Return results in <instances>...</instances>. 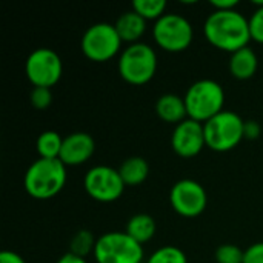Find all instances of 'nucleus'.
I'll use <instances>...</instances> for the list:
<instances>
[{
	"label": "nucleus",
	"mask_w": 263,
	"mask_h": 263,
	"mask_svg": "<svg viewBox=\"0 0 263 263\" xmlns=\"http://www.w3.org/2000/svg\"><path fill=\"white\" fill-rule=\"evenodd\" d=\"M203 34L213 46L231 54L248 46L251 40L250 22L236 9L213 11L205 20Z\"/></svg>",
	"instance_id": "f257e3e1"
},
{
	"label": "nucleus",
	"mask_w": 263,
	"mask_h": 263,
	"mask_svg": "<svg viewBox=\"0 0 263 263\" xmlns=\"http://www.w3.org/2000/svg\"><path fill=\"white\" fill-rule=\"evenodd\" d=\"M66 183V165L60 159L35 160L25 173V190L37 200L57 196Z\"/></svg>",
	"instance_id": "f03ea898"
},
{
	"label": "nucleus",
	"mask_w": 263,
	"mask_h": 263,
	"mask_svg": "<svg viewBox=\"0 0 263 263\" xmlns=\"http://www.w3.org/2000/svg\"><path fill=\"white\" fill-rule=\"evenodd\" d=\"M225 103V91L223 88L210 79L194 82L186 94H185V105L188 119L196 122L205 123L219 112L223 111Z\"/></svg>",
	"instance_id": "7ed1b4c3"
},
{
	"label": "nucleus",
	"mask_w": 263,
	"mask_h": 263,
	"mask_svg": "<svg viewBox=\"0 0 263 263\" xmlns=\"http://www.w3.org/2000/svg\"><path fill=\"white\" fill-rule=\"evenodd\" d=\"M206 146L217 153L234 149L245 137V122L233 111H222L203 123Z\"/></svg>",
	"instance_id": "20e7f679"
},
{
	"label": "nucleus",
	"mask_w": 263,
	"mask_h": 263,
	"mask_svg": "<svg viewBox=\"0 0 263 263\" xmlns=\"http://www.w3.org/2000/svg\"><path fill=\"white\" fill-rule=\"evenodd\" d=\"M157 71L156 51L146 43L129 45L119 59V74L131 85L148 83Z\"/></svg>",
	"instance_id": "39448f33"
},
{
	"label": "nucleus",
	"mask_w": 263,
	"mask_h": 263,
	"mask_svg": "<svg viewBox=\"0 0 263 263\" xmlns=\"http://www.w3.org/2000/svg\"><path fill=\"white\" fill-rule=\"evenodd\" d=\"M92 254L97 263H140L143 248L126 233L114 231L97 239Z\"/></svg>",
	"instance_id": "423d86ee"
},
{
	"label": "nucleus",
	"mask_w": 263,
	"mask_h": 263,
	"mask_svg": "<svg viewBox=\"0 0 263 263\" xmlns=\"http://www.w3.org/2000/svg\"><path fill=\"white\" fill-rule=\"evenodd\" d=\"M122 45L116 26L106 22L91 25L80 42L82 52L92 62H106L112 59Z\"/></svg>",
	"instance_id": "0eeeda50"
},
{
	"label": "nucleus",
	"mask_w": 263,
	"mask_h": 263,
	"mask_svg": "<svg viewBox=\"0 0 263 263\" xmlns=\"http://www.w3.org/2000/svg\"><path fill=\"white\" fill-rule=\"evenodd\" d=\"M156 43L168 52H182L193 42V26L183 15L165 14L153 28Z\"/></svg>",
	"instance_id": "6e6552de"
},
{
	"label": "nucleus",
	"mask_w": 263,
	"mask_h": 263,
	"mask_svg": "<svg viewBox=\"0 0 263 263\" xmlns=\"http://www.w3.org/2000/svg\"><path fill=\"white\" fill-rule=\"evenodd\" d=\"M25 72L34 86L51 88L62 77V59L49 48H39L28 55L25 62Z\"/></svg>",
	"instance_id": "1a4fd4ad"
},
{
	"label": "nucleus",
	"mask_w": 263,
	"mask_h": 263,
	"mask_svg": "<svg viewBox=\"0 0 263 263\" xmlns=\"http://www.w3.org/2000/svg\"><path fill=\"white\" fill-rule=\"evenodd\" d=\"M83 185L89 197L102 203L117 200L125 190V183L120 177L119 170H114L106 165L91 168L85 176Z\"/></svg>",
	"instance_id": "9d476101"
},
{
	"label": "nucleus",
	"mask_w": 263,
	"mask_h": 263,
	"mask_svg": "<svg viewBox=\"0 0 263 263\" xmlns=\"http://www.w3.org/2000/svg\"><path fill=\"white\" fill-rule=\"evenodd\" d=\"M170 200L177 214L183 217H197L205 211L208 197L199 182L183 179L171 188Z\"/></svg>",
	"instance_id": "9b49d317"
},
{
	"label": "nucleus",
	"mask_w": 263,
	"mask_h": 263,
	"mask_svg": "<svg viewBox=\"0 0 263 263\" xmlns=\"http://www.w3.org/2000/svg\"><path fill=\"white\" fill-rule=\"evenodd\" d=\"M205 145L206 140L203 123L193 119H185L182 123L176 125L171 137V146L177 156L185 159L196 157L197 154H200Z\"/></svg>",
	"instance_id": "f8f14e48"
},
{
	"label": "nucleus",
	"mask_w": 263,
	"mask_h": 263,
	"mask_svg": "<svg viewBox=\"0 0 263 263\" xmlns=\"http://www.w3.org/2000/svg\"><path fill=\"white\" fill-rule=\"evenodd\" d=\"M96 149V142L88 133H72L63 139L60 160L65 165L77 166L91 159Z\"/></svg>",
	"instance_id": "ddd939ff"
},
{
	"label": "nucleus",
	"mask_w": 263,
	"mask_h": 263,
	"mask_svg": "<svg viewBox=\"0 0 263 263\" xmlns=\"http://www.w3.org/2000/svg\"><path fill=\"white\" fill-rule=\"evenodd\" d=\"M114 26L122 42H128L134 45V43H139L137 40L145 34L146 20L142 15H139L136 11H128V12H123L117 18Z\"/></svg>",
	"instance_id": "4468645a"
},
{
	"label": "nucleus",
	"mask_w": 263,
	"mask_h": 263,
	"mask_svg": "<svg viewBox=\"0 0 263 263\" xmlns=\"http://www.w3.org/2000/svg\"><path fill=\"white\" fill-rule=\"evenodd\" d=\"M156 112L163 122L176 123V125L182 123L185 120V117L188 116L185 99L179 97L177 94L160 96L159 100L156 102Z\"/></svg>",
	"instance_id": "2eb2a0df"
},
{
	"label": "nucleus",
	"mask_w": 263,
	"mask_h": 263,
	"mask_svg": "<svg viewBox=\"0 0 263 263\" xmlns=\"http://www.w3.org/2000/svg\"><path fill=\"white\" fill-rule=\"evenodd\" d=\"M257 66H259V59H257V54L245 46L236 52L231 54V59H230V72L233 77L239 79V80H248L251 79L256 71H257Z\"/></svg>",
	"instance_id": "dca6fc26"
},
{
	"label": "nucleus",
	"mask_w": 263,
	"mask_h": 263,
	"mask_svg": "<svg viewBox=\"0 0 263 263\" xmlns=\"http://www.w3.org/2000/svg\"><path fill=\"white\" fill-rule=\"evenodd\" d=\"M120 177L125 186H139L142 185L149 174V165L143 157L133 156L128 157L119 168Z\"/></svg>",
	"instance_id": "f3484780"
},
{
	"label": "nucleus",
	"mask_w": 263,
	"mask_h": 263,
	"mask_svg": "<svg viewBox=\"0 0 263 263\" xmlns=\"http://www.w3.org/2000/svg\"><path fill=\"white\" fill-rule=\"evenodd\" d=\"M129 237H133L137 243L143 245L149 242L156 234V220L149 214H136L128 220L126 231Z\"/></svg>",
	"instance_id": "a211bd4d"
},
{
	"label": "nucleus",
	"mask_w": 263,
	"mask_h": 263,
	"mask_svg": "<svg viewBox=\"0 0 263 263\" xmlns=\"http://www.w3.org/2000/svg\"><path fill=\"white\" fill-rule=\"evenodd\" d=\"M63 139L55 131H45L37 137L35 148L40 159H59L62 151Z\"/></svg>",
	"instance_id": "6ab92c4d"
},
{
	"label": "nucleus",
	"mask_w": 263,
	"mask_h": 263,
	"mask_svg": "<svg viewBox=\"0 0 263 263\" xmlns=\"http://www.w3.org/2000/svg\"><path fill=\"white\" fill-rule=\"evenodd\" d=\"M97 239H94L92 233L88 230H80L74 234L69 243V253L76 254L79 257H86L89 253H94Z\"/></svg>",
	"instance_id": "aec40b11"
},
{
	"label": "nucleus",
	"mask_w": 263,
	"mask_h": 263,
	"mask_svg": "<svg viewBox=\"0 0 263 263\" xmlns=\"http://www.w3.org/2000/svg\"><path fill=\"white\" fill-rule=\"evenodd\" d=\"M166 2L165 0H134L133 11L142 15L145 20H159L165 15Z\"/></svg>",
	"instance_id": "412c9836"
},
{
	"label": "nucleus",
	"mask_w": 263,
	"mask_h": 263,
	"mask_svg": "<svg viewBox=\"0 0 263 263\" xmlns=\"http://www.w3.org/2000/svg\"><path fill=\"white\" fill-rule=\"evenodd\" d=\"M148 263H188V259L180 248L168 245L153 253L148 259Z\"/></svg>",
	"instance_id": "4be33fe9"
},
{
	"label": "nucleus",
	"mask_w": 263,
	"mask_h": 263,
	"mask_svg": "<svg viewBox=\"0 0 263 263\" xmlns=\"http://www.w3.org/2000/svg\"><path fill=\"white\" fill-rule=\"evenodd\" d=\"M245 251H242L237 245L225 243L216 250V262L217 263H243Z\"/></svg>",
	"instance_id": "5701e85b"
},
{
	"label": "nucleus",
	"mask_w": 263,
	"mask_h": 263,
	"mask_svg": "<svg viewBox=\"0 0 263 263\" xmlns=\"http://www.w3.org/2000/svg\"><path fill=\"white\" fill-rule=\"evenodd\" d=\"M31 105L35 109H46L51 103H52V92L51 88H40V86H34L31 91Z\"/></svg>",
	"instance_id": "b1692460"
},
{
	"label": "nucleus",
	"mask_w": 263,
	"mask_h": 263,
	"mask_svg": "<svg viewBox=\"0 0 263 263\" xmlns=\"http://www.w3.org/2000/svg\"><path fill=\"white\" fill-rule=\"evenodd\" d=\"M250 22V34H251V40L263 43V2L260 6L253 12V15L248 18Z\"/></svg>",
	"instance_id": "393cba45"
},
{
	"label": "nucleus",
	"mask_w": 263,
	"mask_h": 263,
	"mask_svg": "<svg viewBox=\"0 0 263 263\" xmlns=\"http://www.w3.org/2000/svg\"><path fill=\"white\" fill-rule=\"evenodd\" d=\"M243 263H263V242L254 243L247 248Z\"/></svg>",
	"instance_id": "a878e982"
},
{
	"label": "nucleus",
	"mask_w": 263,
	"mask_h": 263,
	"mask_svg": "<svg viewBox=\"0 0 263 263\" xmlns=\"http://www.w3.org/2000/svg\"><path fill=\"white\" fill-rule=\"evenodd\" d=\"M237 0H213L211 6L214 8V11H228V9H234L237 6Z\"/></svg>",
	"instance_id": "bb28decb"
},
{
	"label": "nucleus",
	"mask_w": 263,
	"mask_h": 263,
	"mask_svg": "<svg viewBox=\"0 0 263 263\" xmlns=\"http://www.w3.org/2000/svg\"><path fill=\"white\" fill-rule=\"evenodd\" d=\"M0 263H25V260L12 251H2L0 253Z\"/></svg>",
	"instance_id": "cd10ccee"
},
{
	"label": "nucleus",
	"mask_w": 263,
	"mask_h": 263,
	"mask_svg": "<svg viewBox=\"0 0 263 263\" xmlns=\"http://www.w3.org/2000/svg\"><path fill=\"white\" fill-rule=\"evenodd\" d=\"M260 133V128L257 126L256 122H245V137H257Z\"/></svg>",
	"instance_id": "c85d7f7f"
},
{
	"label": "nucleus",
	"mask_w": 263,
	"mask_h": 263,
	"mask_svg": "<svg viewBox=\"0 0 263 263\" xmlns=\"http://www.w3.org/2000/svg\"><path fill=\"white\" fill-rule=\"evenodd\" d=\"M57 263H88L83 257H79V256H76V254H71V253H66L65 256H62L60 259H59V262Z\"/></svg>",
	"instance_id": "c756f323"
}]
</instances>
